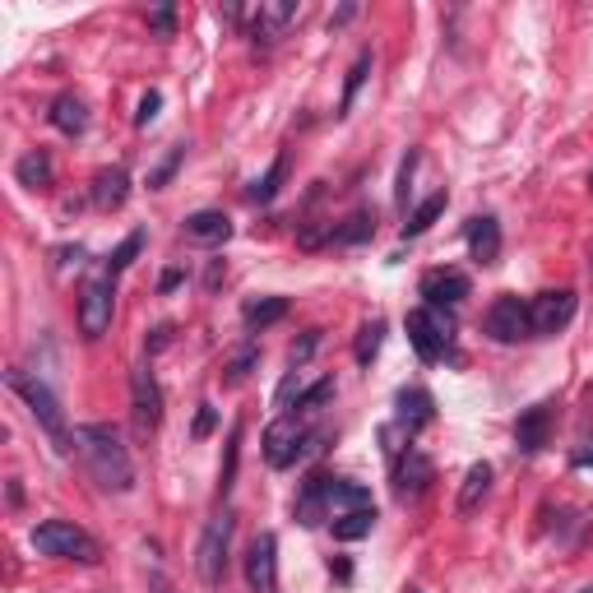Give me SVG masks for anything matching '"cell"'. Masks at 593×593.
Segmentation results:
<instances>
[{
	"label": "cell",
	"mask_w": 593,
	"mask_h": 593,
	"mask_svg": "<svg viewBox=\"0 0 593 593\" xmlns=\"http://www.w3.org/2000/svg\"><path fill=\"white\" fill-rule=\"evenodd\" d=\"M75 455L84 459V468L93 473L102 492L126 496L135 492V459H130V445L121 436V427L112 422H84L75 427Z\"/></svg>",
	"instance_id": "obj_1"
},
{
	"label": "cell",
	"mask_w": 593,
	"mask_h": 593,
	"mask_svg": "<svg viewBox=\"0 0 593 593\" xmlns=\"http://www.w3.org/2000/svg\"><path fill=\"white\" fill-rule=\"evenodd\" d=\"M5 385L24 399V408L33 413V422L42 427V436L51 441V450H56L61 459L75 455V431H70V422H65V408H61V399L51 394V385H42L38 376H24V371H10Z\"/></svg>",
	"instance_id": "obj_2"
},
{
	"label": "cell",
	"mask_w": 593,
	"mask_h": 593,
	"mask_svg": "<svg viewBox=\"0 0 593 593\" xmlns=\"http://www.w3.org/2000/svg\"><path fill=\"white\" fill-rule=\"evenodd\" d=\"M325 441H329V431H311L302 422V413H283L265 431V459H269V468H292L297 459L316 455Z\"/></svg>",
	"instance_id": "obj_3"
},
{
	"label": "cell",
	"mask_w": 593,
	"mask_h": 593,
	"mask_svg": "<svg viewBox=\"0 0 593 593\" xmlns=\"http://www.w3.org/2000/svg\"><path fill=\"white\" fill-rule=\"evenodd\" d=\"M33 547L42 556H56V561H79V566H98L102 561V547L93 533H84L79 524L70 519H42L33 529Z\"/></svg>",
	"instance_id": "obj_4"
},
{
	"label": "cell",
	"mask_w": 593,
	"mask_h": 593,
	"mask_svg": "<svg viewBox=\"0 0 593 593\" xmlns=\"http://www.w3.org/2000/svg\"><path fill=\"white\" fill-rule=\"evenodd\" d=\"M112 311H116V278L102 269V274H93L79 288V334L84 339H102L112 329Z\"/></svg>",
	"instance_id": "obj_5"
},
{
	"label": "cell",
	"mask_w": 593,
	"mask_h": 593,
	"mask_svg": "<svg viewBox=\"0 0 593 593\" xmlns=\"http://www.w3.org/2000/svg\"><path fill=\"white\" fill-rule=\"evenodd\" d=\"M404 329H408L413 353L422 357V362H445V357H450V343H455V334H450V316L431 311V306H417V311H408Z\"/></svg>",
	"instance_id": "obj_6"
},
{
	"label": "cell",
	"mask_w": 593,
	"mask_h": 593,
	"mask_svg": "<svg viewBox=\"0 0 593 593\" xmlns=\"http://www.w3.org/2000/svg\"><path fill=\"white\" fill-rule=\"evenodd\" d=\"M232 529H237V519H232V510H223V515L209 519V529H204V538H200L195 570H200V580L209 584V589H218V584H223V570H228V547H232Z\"/></svg>",
	"instance_id": "obj_7"
},
{
	"label": "cell",
	"mask_w": 593,
	"mask_h": 593,
	"mask_svg": "<svg viewBox=\"0 0 593 593\" xmlns=\"http://www.w3.org/2000/svg\"><path fill=\"white\" fill-rule=\"evenodd\" d=\"M575 306H580V297H575L570 288H552V292H538V297H529L533 339H552V334H561V329L575 320Z\"/></svg>",
	"instance_id": "obj_8"
},
{
	"label": "cell",
	"mask_w": 593,
	"mask_h": 593,
	"mask_svg": "<svg viewBox=\"0 0 593 593\" xmlns=\"http://www.w3.org/2000/svg\"><path fill=\"white\" fill-rule=\"evenodd\" d=\"M130 413H135L139 436L158 431V422H163V385H158V376H153L149 362L130 371Z\"/></svg>",
	"instance_id": "obj_9"
},
{
	"label": "cell",
	"mask_w": 593,
	"mask_h": 593,
	"mask_svg": "<svg viewBox=\"0 0 593 593\" xmlns=\"http://www.w3.org/2000/svg\"><path fill=\"white\" fill-rule=\"evenodd\" d=\"M482 329L492 334L496 343H519V339H533V325H529V302H519L515 292H501L487 316H482Z\"/></svg>",
	"instance_id": "obj_10"
},
{
	"label": "cell",
	"mask_w": 593,
	"mask_h": 593,
	"mask_svg": "<svg viewBox=\"0 0 593 593\" xmlns=\"http://www.w3.org/2000/svg\"><path fill=\"white\" fill-rule=\"evenodd\" d=\"M431 478H436V468H431V459L422 455L417 445H408L404 455L394 459V496H399V501H422Z\"/></svg>",
	"instance_id": "obj_11"
},
{
	"label": "cell",
	"mask_w": 593,
	"mask_h": 593,
	"mask_svg": "<svg viewBox=\"0 0 593 593\" xmlns=\"http://www.w3.org/2000/svg\"><path fill=\"white\" fill-rule=\"evenodd\" d=\"M246 584H251V593H278V538L274 533H255L251 552H246Z\"/></svg>",
	"instance_id": "obj_12"
},
{
	"label": "cell",
	"mask_w": 593,
	"mask_h": 593,
	"mask_svg": "<svg viewBox=\"0 0 593 593\" xmlns=\"http://www.w3.org/2000/svg\"><path fill=\"white\" fill-rule=\"evenodd\" d=\"M297 19H302V5H297V0H265V5L255 10V19H251L255 47H274Z\"/></svg>",
	"instance_id": "obj_13"
},
{
	"label": "cell",
	"mask_w": 593,
	"mask_h": 593,
	"mask_svg": "<svg viewBox=\"0 0 593 593\" xmlns=\"http://www.w3.org/2000/svg\"><path fill=\"white\" fill-rule=\"evenodd\" d=\"M422 297H427L431 311H455L468 297V274H459V269H431L422 278Z\"/></svg>",
	"instance_id": "obj_14"
},
{
	"label": "cell",
	"mask_w": 593,
	"mask_h": 593,
	"mask_svg": "<svg viewBox=\"0 0 593 593\" xmlns=\"http://www.w3.org/2000/svg\"><path fill=\"white\" fill-rule=\"evenodd\" d=\"M394 422H399L408 436H417L422 427L436 422V399H431L422 385H408V390L394 394Z\"/></svg>",
	"instance_id": "obj_15"
},
{
	"label": "cell",
	"mask_w": 593,
	"mask_h": 593,
	"mask_svg": "<svg viewBox=\"0 0 593 593\" xmlns=\"http://www.w3.org/2000/svg\"><path fill=\"white\" fill-rule=\"evenodd\" d=\"M468 255L478 260V265H496L501 260V223H496L492 214H473L468 218Z\"/></svg>",
	"instance_id": "obj_16"
},
{
	"label": "cell",
	"mask_w": 593,
	"mask_h": 593,
	"mask_svg": "<svg viewBox=\"0 0 593 593\" xmlns=\"http://www.w3.org/2000/svg\"><path fill=\"white\" fill-rule=\"evenodd\" d=\"M547 436H552V408L547 404L524 408L519 422H515V445L519 450H524V455H538V450L547 445Z\"/></svg>",
	"instance_id": "obj_17"
},
{
	"label": "cell",
	"mask_w": 593,
	"mask_h": 593,
	"mask_svg": "<svg viewBox=\"0 0 593 593\" xmlns=\"http://www.w3.org/2000/svg\"><path fill=\"white\" fill-rule=\"evenodd\" d=\"M126 195H130V172H126V167H102L98 177H93L89 200H93V209H102V214L121 209Z\"/></svg>",
	"instance_id": "obj_18"
},
{
	"label": "cell",
	"mask_w": 593,
	"mask_h": 593,
	"mask_svg": "<svg viewBox=\"0 0 593 593\" xmlns=\"http://www.w3.org/2000/svg\"><path fill=\"white\" fill-rule=\"evenodd\" d=\"M181 237L186 241H200V246H218V241L232 237V218L223 209H200L181 223Z\"/></svg>",
	"instance_id": "obj_19"
},
{
	"label": "cell",
	"mask_w": 593,
	"mask_h": 593,
	"mask_svg": "<svg viewBox=\"0 0 593 593\" xmlns=\"http://www.w3.org/2000/svg\"><path fill=\"white\" fill-rule=\"evenodd\" d=\"M292 515H297V524H306V529H316V524L329 519L325 473H311V478L302 482V492H297V501H292Z\"/></svg>",
	"instance_id": "obj_20"
},
{
	"label": "cell",
	"mask_w": 593,
	"mask_h": 593,
	"mask_svg": "<svg viewBox=\"0 0 593 593\" xmlns=\"http://www.w3.org/2000/svg\"><path fill=\"white\" fill-rule=\"evenodd\" d=\"M325 501H329V519H339V515H353V510H366L371 492L353 478H325Z\"/></svg>",
	"instance_id": "obj_21"
},
{
	"label": "cell",
	"mask_w": 593,
	"mask_h": 593,
	"mask_svg": "<svg viewBox=\"0 0 593 593\" xmlns=\"http://www.w3.org/2000/svg\"><path fill=\"white\" fill-rule=\"evenodd\" d=\"M47 116L61 135H84V130H89V107H84V98H75V93H61V98L51 102Z\"/></svg>",
	"instance_id": "obj_22"
},
{
	"label": "cell",
	"mask_w": 593,
	"mask_h": 593,
	"mask_svg": "<svg viewBox=\"0 0 593 593\" xmlns=\"http://www.w3.org/2000/svg\"><path fill=\"white\" fill-rule=\"evenodd\" d=\"M14 177H19V186H28V190L51 186V177H56V167H51V153H47V149L24 153V158L14 163Z\"/></svg>",
	"instance_id": "obj_23"
},
{
	"label": "cell",
	"mask_w": 593,
	"mask_h": 593,
	"mask_svg": "<svg viewBox=\"0 0 593 593\" xmlns=\"http://www.w3.org/2000/svg\"><path fill=\"white\" fill-rule=\"evenodd\" d=\"M487 492H492V464L482 459V464H473L464 473V487H459V515H473Z\"/></svg>",
	"instance_id": "obj_24"
},
{
	"label": "cell",
	"mask_w": 593,
	"mask_h": 593,
	"mask_svg": "<svg viewBox=\"0 0 593 593\" xmlns=\"http://www.w3.org/2000/svg\"><path fill=\"white\" fill-rule=\"evenodd\" d=\"M329 529H334V538H339V543H357V538H366V533L376 529V505H366V510H353V515L329 519Z\"/></svg>",
	"instance_id": "obj_25"
},
{
	"label": "cell",
	"mask_w": 593,
	"mask_h": 593,
	"mask_svg": "<svg viewBox=\"0 0 593 593\" xmlns=\"http://www.w3.org/2000/svg\"><path fill=\"white\" fill-rule=\"evenodd\" d=\"M283 177H288V153H278L274 163H269L265 177H255L251 186H246V200H251V204H269L278 195V186H283Z\"/></svg>",
	"instance_id": "obj_26"
},
{
	"label": "cell",
	"mask_w": 593,
	"mask_h": 593,
	"mask_svg": "<svg viewBox=\"0 0 593 593\" xmlns=\"http://www.w3.org/2000/svg\"><path fill=\"white\" fill-rule=\"evenodd\" d=\"M445 204H450V195L445 190H436V195H427V200L417 204L413 214H408V223H404V237H422V232L436 223V218L445 214Z\"/></svg>",
	"instance_id": "obj_27"
},
{
	"label": "cell",
	"mask_w": 593,
	"mask_h": 593,
	"mask_svg": "<svg viewBox=\"0 0 593 593\" xmlns=\"http://www.w3.org/2000/svg\"><path fill=\"white\" fill-rule=\"evenodd\" d=\"M288 316V297H260V302H251L246 306V329H269V325H278V320Z\"/></svg>",
	"instance_id": "obj_28"
},
{
	"label": "cell",
	"mask_w": 593,
	"mask_h": 593,
	"mask_svg": "<svg viewBox=\"0 0 593 593\" xmlns=\"http://www.w3.org/2000/svg\"><path fill=\"white\" fill-rule=\"evenodd\" d=\"M380 343H385V320H366V325L357 329V343H353L357 366H371V362H376Z\"/></svg>",
	"instance_id": "obj_29"
},
{
	"label": "cell",
	"mask_w": 593,
	"mask_h": 593,
	"mask_svg": "<svg viewBox=\"0 0 593 593\" xmlns=\"http://www.w3.org/2000/svg\"><path fill=\"white\" fill-rule=\"evenodd\" d=\"M371 232H376V214L357 209L343 228H334V246H362V241H371Z\"/></svg>",
	"instance_id": "obj_30"
},
{
	"label": "cell",
	"mask_w": 593,
	"mask_h": 593,
	"mask_svg": "<svg viewBox=\"0 0 593 593\" xmlns=\"http://www.w3.org/2000/svg\"><path fill=\"white\" fill-rule=\"evenodd\" d=\"M371 65H376V56H371V47H362L357 51V61H353V70H348V84H343V102H339V116L353 107V98H357V89L366 84V75H371Z\"/></svg>",
	"instance_id": "obj_31"
},
{
	"label": "cell",
	"mask_w": 593,
	"mask_h": 593,
	"mask_svg": "<svg viewBox=\"0 0 593 593\" xmlns=\"http://www.w3.org/2000/svg\"><path fill=\"white\" fill-rule=\"evenodd\" d=\"M237 459H241V427L228 431V455H223V468H218V496L232 492V482H237Z\"/></svg>",
	"instance_id": "obj_32"
},
{
	"label": "cell",
	"mask_w": 593,
	"mask_h": 593,
	"mask_svg": "<svg viewBox=\"0 0 593 593\" xmlns=\"http://www.w3.org/2000/svg\"><path fill=\"white\" fill-rule=\"evenodd\" d=\"M139 251H144V232H130V237L112 251V260H107V274H112V278H116V274H126V269L135 265V255H139Z\"/></svg>",
	"instance_id": "obj_33"
},
{
	"label": "cell",
	"mask_w": 593,
	"mask_h": 593,
	"mask_svg": "<svg viewBox=\"0 0 593 593\" xmlns=\"http://www.w3.org/2000/svg\"><path fill=\"white\" fill-rule=\"evenodd\" d=\"M255 362H260V348H255V343H246V348H241V353L228 362V376H223V380H228V385H241V380L251 376Z\"/></svg>",
	"instance_id": "obj_34"
},
{
	"label": "cell",
	"mask_w": 593,
	"mask_h": 593,
	"mask_svg": "<svg viewBox=\"0 0 593 593\" xmlns=\"http://www.w3.org/2000/svg\"><path fill=\"white\" fill-rule=\"evenodd\" d=\"M329 399H334V376H320L311 390L297 394V408H320V404H329Z\"/></svg>",
	"instance_id": "obj_35"
},
{
	"label": "cell",
	"mask_w": 593,
	"mask_h": 593,
	"mask_svg": "<svg viewBox=\"0 0 593 593\" xmlns=\"http://www.w3.org/2000/svg\"><path fill=\"white\" fill-rule=\"evenodd\" d=\"M181 158H186V144H172V153H167L163 163H158V167L149 172V186H153V190H158V186H167V177H172V172L181 167Z\"/></svg>",
	"instance_id": "obj_36"
},
{
	"label": "cell",
	"mask_w": 593,
	"mask_h": 593,
	"mask_svg": "<svg viewBox=\"0 0 593 593\" xmlns=\"http://www.w3.org/2000/svg\"><path fill=\"white\" fill-rule=\"evenodd\" d=\"M316 348H320V329H306L302 339L288 348V362H292V366H306L311 357H316Z\"/></svg>",
	"instance_id": "obj_37"
},
{
	"label": "cell",
	"mask_w": 593,
	"mask_h": 593,
	"mask_svg": "<svg viewBox=\"0 0 593 593\" xmlns=\"http://www.w3.org/2000/svg\"><path fill=\"white\" fill-rule=\"evenodd\" d=\"M158 107H163V93L149 89V93H144V102H139V112H135V126L139 130L153 126V121H158Z\"/></svg>",
	"instance_id": "obj_38"
},
{
	"label": "cell",
	"mask_w": 593,
	"mask_h": 593,
	"mask_svg": "<svg viewBox=\"0 0 593 593\" xmlns=\"http://www.w3.org/2000/svg\"><path fill=\"white\" fill-rule=\"evenodd\" d=\"M214 422H218V413H214L209 404H200V413H195V427H190V436H195V441H204V436L214 431Z\"/></svg>",
	"instance_id": "obj_39"
},
{
	"label": "cell",
	"mask_w": 593,
	"mask_h": 593,
	"mask_svg": "<svg viewBox=\"0 0 593 593\" xmlns=\"http://www.w3.org/2000/svg\"><path fill=\"white\" fill-rule=\"evenodd\" d=\"M413 167H417V149H408L404 167H399V204H408V186H413Z\"/></svg>",
	"instance_id": "obj_40"
},
{
	"label": "cell",
	"mask_w": 593,
	"mask_h": 593,
	"mask_svg": "<svg viewBox=\"0 0 593 593\" xmlns=\"http://www.w3.org/2000/svg\"><path fill=\"white\" fill-rule=\"evenodd\" d=\"M292 394H302V376H297V371H288V380L278 385V408H288Z\"/></svg>",
	"instance_id": "obj_41"
},
{
	"label": "cell",
	"mask_w": 593,
	"mask_h": 593,
	"mask_svg": "<svg viewBox=\"0 0 593 593\" xmlns=\"http://www.w3.org/2000/svg\"><path fill=\"white\" fill-rule=\"evenodd\" d=\"M172 24H177L172 5H163V10H153V14H149V28H158V33H172Z\"/></svg>",
	"instance_id": "obj_42"
},
{
	"label": "cell",
	"mask_w": 593,
	"mask_h": 593,
	"mask_svg": "<svg viewBox=\"0 0 593 593\" xmlns=\"http://www.w3.org/2000/svg\"><path fill=\"white\" fill-rule=\"evenodd\" d=\"M167 343H172V325H158V329L149 334V353H163Z\"/></svg>",
	"instance_id": "obj_43"
},
{
	"label": "cell",
	"mask_w": 593,
	"mask_h": 593,
	"mask_svg": "<svg viewBox=\"0 0 593 593\" xmlns=\"http://www.w3.org/2000/svg\"><path fill=\"white\" fill-rule=\"evenodd\" d=\"M149 593H177V589H172V580H167V575H158V570H153V575H149Z\"/></svg>",
	"instance_id": "obj_44"
},
{
	"label": "cell",
	"mask_w": 593,
	"mask_h": 593,
	"mask_svg": "<svg viewBox=\"0 0 593 593\" xmlns=\"http://www.w3.org/2000/svg\"><path fill=\"white\" fill-rule=\"evenodd\" d=\"M570 464H575V468H593V445H584V450H575V455H570Z\"/></svg>",
	"instance_id": "obj_45"
},
{
	"label": "cell",
	"mask_w": 593,
	"mask_h": 593,
	"mask_svg": "<svg viewBox=\"0 0 593 593\" xmlns=\"http://www.w3.org/2000/svg\"><path fill=\"white\" fill-rule=\"evenodd\" d=\"M353 14H357V5H343V10L334 14V19H329V28H343V24H348V19H353Z\"/></svg>",
	"instance_id": "obj_46"
},
{
	"label": "cell",
	"mask_w": 593,
	"mask_h": 593,
	"mask_svg": "<svg viewBox=\"0 0 593 593\" xmlns=\"http://www.w3.org/2000/svg\"><path fill=\"white\" fill-rule=\"evenodd\" d=\"M177 283H181V269H167V274L158 278V288H163V292H167V288H177Z\"/></svg>",
	"instance_id": "obj_47"
},
{
	"label": "cell",
	"mask_w": 593,
	"mask_h": 593,
	"mask_svg": "<svg viewBox=\"0 0 593 593\" xmlns=\"http://www.w3.org/2000/svg\"><path fill=\"white\" fill-rule=\"evenodd\" d=\"M575 593H593V584H589V589H575Z\"/></svg>",
	"instance_id": "obj_48"
},
{
	"label": "cell",
	"mask_w": 593,
	"mask_h": 593,
	"mask_svg": "<svg viewBox=\"0 0 593 593\" xmlns=\"http://www.w3.org/2000/svg\"><path fill=\"white\" fill-rule=\"evenodd\" d=\"M589 186H593V172H589Z\"/></svg>",
	"instance_id": "obj_49"
},
{
	"label": "cell",
	"mask_w": 593,
	"mask_h": 593,
	"mask_svg": "<svg viewBox=\"0 0 593 593\" xmlns=\"http://www.w3.org/2000/svg\"><path fill=\"white\" fill-rule=\"evenodd\" d=\"M589 260H593V255H589Z\"/></svg>",
	"instance_id": "obj_50"
}]
</instances>
